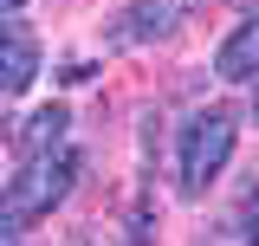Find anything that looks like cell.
Instances as JSON below:
<instances>
[{"instance_id":"1","label":"cell","mask_w":259,"mask_h":246,"mask_svg":"<svg viewBox=\"0 0 259 246\" xmlns=\"http://www.w3.org/2000/svg\"><path fill=\"white\" fill-rule=\"evenodd\" d=\"M71 175H78V149H65V143L46 149V155H26V169L0 194V233H20L32 220H46L65 194H71Z\"/></svg>"},{"instance_id":"2","label":"cell","mask_w":259,"mask_h":246,"mask_svg":"<svg viewBox=\"0 0 259 246\" xmlns=\"http://www.w3.org/2000/svg\"><path fill=\"white\" fill-rule=\"evenodd\" d=\"M233 136H240V117L233 110H201V117L182 130V194H207V182L227 169L233 155Z\"/></svg>"},{"instance_id":"3","label":"cell","mask_w":259,"mask_h":246,"mask_svg":"<svg viewBox=\"0 0 259 246\" xmlns=\"http://www.w3.org/2000/svg\"><path fill=\"white\" fill-rule=\"evenodd\" d=\"M32 78H39V39H32V26L7 20V26H0V91L20 97Z\"/></svg>"},{"instance_id":"4","label":"cell","mask_w":259,"mask_h":246,"mask_svg":"<svg viewBox=\"0 0 259 246\" xmlns=\"http://www.w3.org/2000/svg\"><path fill=\"white\" fill-rule=\"evenodd\" d=\"M194 0H130L123 13V39H168V32L182 26V13H188Z\"/></svg>"},{"instance_id":"5","label":"cell","mask_w":259,"mask_h":246,"mask_svg":"<svg viewBox=\"0 0 259 246\" xmlns=\"http://www.w3.org/2000/svg\"><path fill=\"white\" fill-rule=\"evenodd\" d=\"M214 71H221L227 85H240V78H253V71H259V13H253V20H240V32L214 52Z\"/></svg>"},{"instance_id":"6","label":"cell","mask_w":259,"mask_h":246,"mask_svg":"<svg viewBox=\"0 0 259 246\" xmlns=\"http://www.w3.org/2000/svg\"><path fill=\"white\" fill-rule=\"evenodd\" d=\"M65 123H71V117H65V104H46V110H32V117H26V130H20V149H26V155L59 149V143H65Z\"/></svg>"},{"instance_id":"7","label":"cell","mask_w":259,"mask_h":246,"mask_svg":"<svg viewBox=\"0 0 259 246\" xmlns=\"http://www.w3.org/2000/svg\"><path fill=\"white\" fill-rule=\"evenodd\" d=\"M246 227H253V246H259V201H253V220H246Z\"/></svg>"},{"instance_id":"8","label":"cell","mask_w":259,"mask_h":246,"mask_svg":"<svg viewBox=\"0 0 259 246\" xmlns=\"http://www.w3.org/2000/svg\"><path fill=\"white\" fill-rule=\"evenodd\" d=\"M233 7H240V13H259V0H233Z\"/></svg>"},{"instance_id":"9","label":"cell","mask_w":259,"mask_h":246,"mask_svg":"<svg viewBox=\"0 0 259 246\" xmlns=\"http://www.w3.org/2000/svg\"><path fill=\"white\" fill-rule=\"evenodd\" d=\"M13 7H26V0H0V13H13Z\"/></svg>"},{"instance_id":"10","label":"cell","mask_w":259,"mask_h":246,"mask_svg":"<svg viewBox=\"0 0 259 246\" xmlns=\"http://www.w3.org/2000/svg\"><path fill=\"white\" fill-rule=\"evenodd\" d=\"M253 117H259V91H253Z\"/></svg>"}]
</instances>
